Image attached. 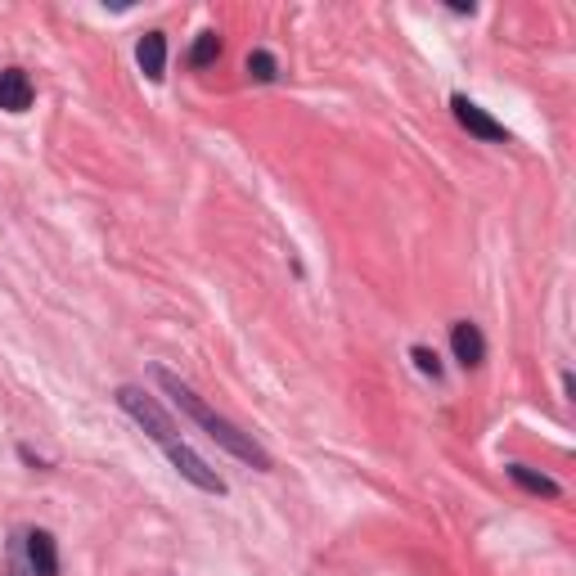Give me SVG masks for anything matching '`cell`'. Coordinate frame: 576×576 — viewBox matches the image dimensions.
I'll list each match as a JSON object with an SVG mask.
<instances>
[{
  "instance_id": "1",
  "label": "cell",
  "mask_w": 576,
  "mask_h": 576,
  "mask_svg": "<svg viewBox=\"0 0 576 576\" xmlns=\"http://www.w3.org/2000/svg\"><path fill=\"white\" fill-rule=\"evenodd\" d=\"M153 378H158V387L171 396V401H176V410H185L189 419H194L198 428H203L207 437H212L221 450H230L234 459H243V464L261 468V473H270V468H275V464H270V455H266V450H261L257 441H252V432H239L230 419H221V414H216L212 405H207L203 396H198L189 383H180V378L171 374V369H162V365H158V369H153Z\"/></svg>"
},
{
  "instance_id": "2",
  "label": "cell",
  "mask_w": 576,
  "mask_h": 576,
  "mask_svg": "<svg viewBox=\"0 0 576 576\" xmlns=\"http://www.w3.org/2000/svg\"><path fill=\"white\" fill-rule=\"evenodd\" d=\"M117 405H122V410L131 414V419L140 423V428L149 432V437L158 441L162 450H171V446H180V441H185V437H180V428H176V423L167 419V410H162V405L153 401V396L144 392V387H135V383L117 387Z\"/></svg>"
},
{
  "instance_id": "3",
  "label": "cell",
  "mask_w": 576,
  "mask_h": 576,
  "mask_svg": "<svg viewBox=\"0 0 576 576\" xmlns=\"http://www.w3.org/2000/svg\"><path fill=\"white\" fill-rule=\"evenodd\" d=\"M450 108H455L459 126H464L468 135H477V140H491V144H504V140H509L504 122H495V117L486 113V108H477L468 95H455V99H450Z\"/></svg>"
},
{
  "instance_id": "4",
  "label": "cell",
  "mask_w": 576,
  "mask_h": 576,
  "mask_svg": "<svg viewBox=\"0 0 576 576\" xmlns=\"http://www.w3.org/2000/svg\"><path fill=\"white\" fill-rule=\"evenodd\" d=\"M450 347H455V360L464 369H477L486 360V342H482V329L468 320H455L450 324Z\"/></svg>"
},
{
  "instance_id": "5",
  "label": "cell",
  "mask_w": 576,
  "mask_h": 576,
  "mask_svg": "<svg viewBox=\"0 0 576 576\" xmlns=\"http://www.w3.org/2000/svg\"><path fill=\"white\" fill-rule=\"evenodd\" d=\"M0 108H5V113H27V108H32V77H27L23 68L0 72Z\"/></svg>"
},
{
  "instance_id": "6",
  "label": "cell",
  "mask_w": 576,
  "mask_h": 576,
  "mask_svg": "<svg viewBox=\"0 0 576 576\" xmlns=\"http://www.w3.org/2000/svg\"><path fill=\"white\" fill-rule=\"evenodd\" d=\"M27 563L36 576H59V545H54L50 531H27Z\"/></svg>"
},
{
  "instance_id": "7",
  "label": "cell",
  "mask_w": 576,
  "mask_h": 576,
  "mask_svg": "<svg viewBox=\"0 0 576 576\" xmlns=\"http://www.w3.org/2000/svg\"><path fill=\"white\" fill-rule=\"evenodd\" d=\"M135 59H140L144 77L149 81H162V68H167V36L162 32H149L140 41V50H135Z\"/></svg>"
},
{
  "instance_id": "8",
  "label": "cell",
  "mask_w": 576,
  "mask_h": 576,
  "mask_svg": "<svg viewBox=\"0 0 576 576\" xmlns=\"http://www.w3.org/2000/svg\"><path fill=\"white\" fill-rule=\"evenodd\" d=\"M509 477H513V482H518V486H522V491L549 495V500H554V495H558V482H554V477H545V473H531L527 464H509Z\"/></svg>"
},
{
  "instance_id": "9",
  "label": "cell",
  "mask_w": 576,
  "mask_h": 576,
  "mask_svg": "<svg viewBox=\"0 0 576 576\" xmlns=\"http://www.w3.org/2000/svg\"><path fill=\"white\" fill-rule=\"evenodd\" d=\"M216 59H221V36H216V32H198L194 50H189V63H194V68H207V63H216Z\"/></svg>"
},
{
  "instance_id": "10",
  "label": "cell",
  "mask_w": 576,
  "mask_h": 576,
  "mask_svg": "<svg viewBox=\"0 0 576 576\" xmlns=\"http://www.w3.org/2000/svg\"><path fill=\"white\" fill-rule=\"evenodd\" d=\"M248 77H257V81H275V77H279L275 54H270V50H252V54H248Z\"/></svg>"
},
{
  "instance_id": "11",
  "label": "cell",
  "mask_w": 576,
  "mask_h": 576,
  "mask_svg": "<svg viewBox=\"0 0 576 576\" xmlns=\"http://www.w3.org/2000/svg\"><path fill=\"white\" fill-rule=\"evenodd\" d=\"M410 360H414V365H419V374L441 378V360H437V351H428V347H414V351H410Z\"/></svg>"
}]
</instances>
